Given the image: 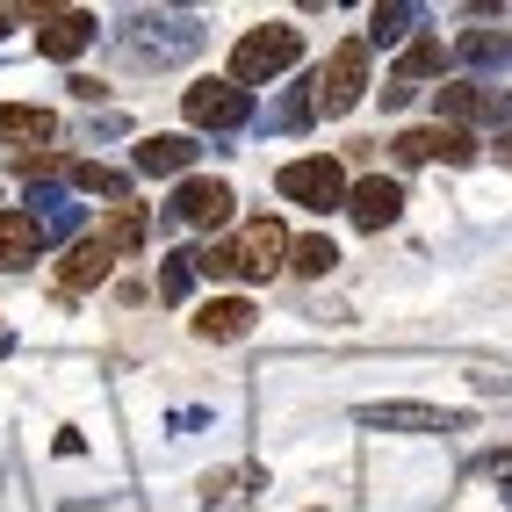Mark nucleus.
I'll list each match as a JSON object with an SVG mask.
<instances>
[{
  "instance_id": "nucleus-1",
  "label": "nucleus",
  "mask_w": 512,
  "mask_h": 512,
  "mask_svg": "<svg viewBox=\"0 0 512 512\" xmlns=\"http://www.w3.org/2000/svg\"><path fill=\"white\" fill-rule=\"evenodd\" d=\"M296 238L275 224V217H253V224H238V238H224V246L210 253H195V275H246V282H267L275 267L289 260Z\"/></svg>"
},
{
  "instance_id": "nucleus-2",
  "label": "nucleus",
  "mask_w": 512,
  "mask_h": 512,
  "mask_svg": "<svg viewBox=\"0 0 512 512\" xmlns=\"http://www.w3.org/2000/svg\"><path fill=\"white\" fill-rule=\"evenodd\" d=\"M296 51H303V37H296L289 22H260V29H246V37H238V51H231V80H238V87H260V80L289 73Z\"/></svg>"
},
{
  "instance_id": "nucleus-3",
  "label": "nucleus",
  "mask_w": 512,
  "mask_h": 512,
  "mask_svg": "<svg viewBox=\"0 0 512 512\" xmlns=\"http://www.w3.org/2000/svg\"><path fill=\"white\" fill-rule=\"evenodd\" d=\"M361 87H368V44H339L318 65V80H311V109L318 116H347L361 101Z\"/></svg>"
},
{
  "instance_id": "nucleus-4",
  "label": "nucleus",
  "mask_w": 512,
  "mask_h": 512,
  "mask_svg": "<svg viewBox=\"0 0 512 512\" xmlns=\"http://www.w3.org/2000/svg\"><path fill=\"white\" fill-rule=\"evenodd\" d=\"M289 202H303V210H339L354 188H347V166L339 159H325V152H311V159H289L282 166V181H275Z\"/></svg>"
},
{
  "instance_id": "nucleus-5",
  "label": "nucleus",
  "mask_w": 512,
  "mask_h": 512,
  "mask_svg": "<svg viewBox=\"0 0 512 512\" xmlns=\"http://www.w3.org/2000/svg\"><path fill=\"white\" fill-rule=\"evenodd\" d=\"M181 109L195 130H231V123H246V87L238 80H195L181 94Z\"/></svg>"
},
{
  "instance_id": "nucleus-6",
  "label": "nucleus",
  "mask_w": 512,
  "mask_h": 512,
  "mask_svg": "<svg viewBox=\"0 0 512 512\" xmlns=\"http://www.w3.org/2000/svg\"><path fill=\"white\" fill-rule=\"evenodd\" d=\"M94 44V15L87 8H44L37 15V51L44 58H80Z\"/></svg>"
},
{
  "instance_id": "nucleus-7",
  "label": "nucleus",
  "mask_w": 512,
  "mask_h": 512,
  "mask_svg": "<svg viewBox=\"0 0 512 512\" xmlns=\"http://www.w3.org/2000/svg\"><path fill=\"white\" fill-rule=\"evenodd\" d=\"M361 426H383V433H455L462 412H440V404H361Z\"/></svg>"
},
{
  "instance_id": "nucleus-8",
  "label": "nucleus",
  "mask_w": 512,
  "mask_h": 512,
  "mask_svg": "<svg viewBox=\"0 0 512 512\" xmlns=\"http://www.w3.org/2000/svg\"><path fill=\"white\" fill-rule=\"evenodd\" d=\"M397 159H476V138H469V130H455V123H426V130H404V138H397Z\"/></svg>"
},
{
  "instance_id": "nucleus-9",
  "label": "nucleus",
  "mask_w": 512,
  "mask_h": 512,
  "mask_svg": "<svg viewBox=\"0 0 512 512\" xmlns=\"http://www.w3.org/2000/svg\"><path fill=\"white\" fill-rule=\"evenodd\" d=\"M347 210H354V224H361V231H383V224H397V210H404V188H397V181H383V174H368V181H354Z\"/></svg>"
},
{
  "instance_id": "nucleus-10",
  "label": "nucleus",
  "mask_w": 512,
  "mask_h": 512,
  "mask_svg": "<svg viewBox=\"0 0 512 512\" xmlns=\"http://www.w3.org/2000/svg\"><path fill=\"white\" fill-rule=\"evenodd\" d=\"M109 267H116V253L101 246V238H80V246H73V260L58 267V289H65V296H87V289H101V282H109Z\"/></svg>"
},
{
  "instance_id": "nucleus-11",
  "label": "nucleus",
  "mask_w": 512,
  "mask_h": 512,
  "mask_svg": "<svg viewBox=\"0 0 512 512\" xmlns=\"http://www.w3.org/2000/svg\"><path fill=\"white\" fill-rule=\"evenodd\" d=\"M174 210H181L188 224H202V231H217V224H231V188H224V181H181Z\"/></svg>"
},
{
  "instance_id": "nucleus-12",
  "label": "nucleus",
  "mask_w": 512,
  "mask_h": 512,
  "mask_svg": "<svg viewBox=\"0 0 512 512\" xmlns=\"http://www.w3.org/2000/svg\"><path fill=\"white\" fill-rule=\"evenodd\" d=\"M37 253H44V224L29 210H0V267L15 275V267H29Z\"/></svg>"
},
{
  "instance_id": "nucleus-13",
  "label": "nucleus",
  "mask_w": 512,
  "mask_h": 512,
  "mask_svg": "<svg viewBox=\"0 0 512 512\" xmlns=\"http://www.w3.org/2000/svg\"><path fill=\"white\" fill-rule=\"evenodd\" d=\"M0 138H15L29 159H37V145L58 138V116L51 109H29V101H8V109H0Z\"/></svg>"
},
{
  "instance_id": "nucleus-14",
  "label": "nucleus",
  "mask_w": 512,
  "mask_h": 512,
  "mask_svg": "<svg viewBox=\"0 0 512 512\" xmlns=\"http://www.w3.org/2000/svg\"><path fill=\"white\" fill-rule=\"evenodd\" d=\"M195 332H202V339H246V332H253V303H246V296H210V303L195 311Z\"/></svg>"
},
{
  "instance_id": "nucleus-15",
  "label": "nucleus",
  "mask_w": 512,
  "mask_h": 512,
  "mask_svg": "<svg viewBox=\"0 0 512 512\" xmlns=\"http://www.w3.org/2000/svg\"><path fill=\"white\" fill-rule=\"evenodd\" d=\"M94 238H101L109 253H138V246H145V210H138V202H116V210L94 224Z\"/></svg>"
},
{
  "instance_id": "nucleus-16",
  "label": "nucleus",
  "mask_w": 512,
  "mask_h": 512,
  "mask_svg": "<svg viewBox=\"0 0 512 512\" xmlns=\"http://www.w3.org/2000/svg\"><path fill=\"white\" fill-rule=\"evenodd\" d=\"M440 65H448V51H440V37H419L412 51L397 58V87H390V101H397V94H412V80H433Z\"/></svg>"
},
{
  "instance_id": "nucleus-17",
  "label": "nucleus",
  "mask_w": 512,
  "mask_h": 512,
  "mask_svg": "<svg viewBox=\"0 0 512 512\" xmlns=\"http://www.w3.org/2000/svg\"><path fill=\"white\" fill-rule=\"evenodd\" d=\"M484 116H498V101L484 94V87H440V123H484Z\"/></svg>"
},
{
  "instance_id": "nucleus-18",
  "label": "nucleus",
  "mask_w": 512,
  "mask_h": 512,
  "mask_svg": "<svg viewBox=\"0 0 512 512\" xmlns=\"http://www.w3.org/2000/svg\"><path fill=\"white\" fill-rule=\"evenodd\" d=\"M188 159H195L188 138H145V145H138V174H181Z\"/></svg>"
},
{
  "instance_id": "nucleus-19",
  "label": "nucleus",
  "mask_w": 512,
  "mask_h": 512,
  "mask_svg": "<svg viewBox=\"0 0 512 512\" xmlns=\"http://www.w3.org/2000/svg\"><path fill=\"white\" fill-rule=\"evenodd\" d=\"M332 238H296V246H289V267H296V275H332Z\"/></svg>"
},
{
  "instance_id": "nucleus-20",
  "label": "nucleus",
  "mask_w": 512,
  "mask_h": 512,
  "mask_svg": "<svg viewBox=\"0 0 512 512\" xmlns=\"http://www.w3.org/2000/svg\"><path fill=\"white\" fill-rule=\"evenodd\" d=\"M73 181H80V188H94V195H116V202L130 195V181L116 174V166H80V174H73Z\"/></svg>"
},
{
  "instance_id": "nucleus-21",
  "label": "nucleus",
  "mask_w": 512,
  "mask_h": 512,
  "mask_svg": "<svg viewBox=\"0 0 512 512\" xmlns=\"http://www.w3.org/2000/svg\"><path fill=\"white\" fill-rule=\"evenodd\" d=\"M462 51H469V58H505L512 44H505V37H484V29H476V37H462Z\"/></svg>"
},
{
  "instance_id": "nucleus-22",
  "label": "nucleus",
  "mask_w": 512,
  "mask_h": 512,
  "mask_svg": "<svg viewBox=\"0 0 512 512\" xmlns=\"http://www.w3.org/2000/svg\"><path fill=\"white\" fill-rule=\"evenodd\" d=\"M22 15H29V22H37L44 8H0V37H8V22H22Z\"/></svg>"
},
{
  "instance_id": "nucleus-23",
  "label": "nucleus",
  "mask_w": 512,
  "mask_h": 512,
  "mask_svg": "<svg viewBox=\"0 0 512 512\" xmlns=\"http://www.w3.org/2000/svg\"><path fill=\"white\" fill-rule=\"evenodd\" d=\"M498 159H505V166H512V130H505V138H498Z\"/></svg>"
}]
</instances>
